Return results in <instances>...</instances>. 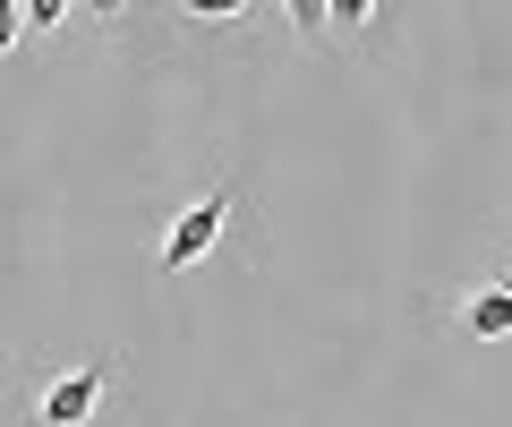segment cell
Returning <instances> with one entry per match:
<instances>
[{
  "label": "cell",
  "instance_id": "cell-1",
  "mask_svg": "<svg viewBox=\"0 0 512 427\" xmlns=\"http://www.w3.org/2000/svg\"><path fill=\"white\" fill-rule=\"evenodd\" d=\"M222 223H231V197L214 188V197H197L180 223L163 231V265H171V274H180V265H205V257H214V240H222Z\"/></svg>",
  "mask_w": 512,
  "mask_h": 427
},
{
  "label": "cell",
  "instance_id": "cell-2",
  "mask_svg": "<svg viewBox=\"0 0 512 427\" xmlns=\"http://www.w3.org/2000/svg\"><path fill=\"white\" fill-rule=\"evenodd\" d=\"M94 402H103V376H94V368H69L52 393H43V419H52V427H77V419H94Z\"/></svg>",
  "mask_w": 512,
  "mask_h": 427
},
{
  "label": "cell",
  "instance_id": "cell-3",
  "mask_svg": "<svg viewBox=\"0 0 512 427\" xmlns=\"http://www.w3.org/2000/svg\"><path fill=\"white\" fill-rule=\"evenodd\" d=\"M470 334H478V342H504V334H512V282H495V291L470 299Z\"/></svg>",
  "mask_w": 512,
  "mask_h": 427
},
{
  "label": "cell",
  "instance_id": "cell-4",
  "mask_svg": "<svg viewBox=\"0 0 512 427\" xmlns=\"http://www.w3.org/2000/svg\"><path fill=\"white\" fill-rule=\"evenodd\" d=\"M376 18V0H325V35H359Z\"/></svg>",
  "mask_w": 512,
  "mask_h": 427
},
{
  "label": "cell",
  "instance_id": "cell-5",
  "mask_svg": "<svg viewBox=\"0 0 512 427\" xmlns=\"http://www.w3.org/2000/svg\"><path fill=\"white\" fill-rule=\"evenodd\" d=\"M69 9H77V0H26V35H52Z\"/></svg>",
  "mask_w": 512,
  "mask_h": 427
},
{
  "label": "cell",
  "instance_id": "cell-6",
  "mask_svg": "<svg viewBox=\"0 0 512 427\" xmlns=\"http://www.w3.org/2000/svg\"><path fill=\"white\" fill-rule=\"evenodd\" d=\"M282 9H291L299 43H316V35H325V0H282Z\"/></svg>",
  "mask_w": 512,
  "mask_h": 427
},
{
  "label": "cell",
  "instance_id": "cell-7",
  "mask_svg": "<svg viewBox=\"0 0 512 427\" xmlns=\"http://www.w3.org/2000/svg\"><path fill=\"white\" fill-rule=\"evenodd\" d=\"M26 43V0H0V52H18Z\"/></svg>",
  "mask_w": 512,
  "mask_h": 427
},
{
  "label": "cell",
  "instance_id": "cell-8",
  "mask_svg": "<svg viewBox=\"0 0 512 427\" xmlns=\"http://www.w3.org/2000/svg\"><path fill=\"white\" fill-rule=\"evenodd\" d=\"M205 26H231V18H248V0H188Z\"/></svg>",
  "mask_w": 512,
  "mask_h": 427
},
{
  "label": "cell",
  "instance_id": "cell-9",
  "mask_svg": "<svg viewBox=\"0 0 512 427\" xmlns=\"http://www.w3.org/2000/svg\"><path fill=\"white\" fill-rule=\"evenodd\" d=\"M77 9H94V18H111V9H128V0H77Z\"/></svg>",
  "mask_w": 512,
  "mask_h": 427
}]
</instances>
